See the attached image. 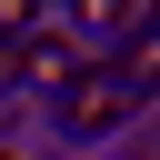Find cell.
<instances>
[{"label":"cell","mask_w":160,"mask_h":160,"mask_svg":"<svg viewBox=\"0 0 160 160\" xmlns=\"http://www.w3.org/2000/svg\"><path fill=\"white\" fill-rule=\"evenodd\" d=\"M20 80H70V40L30 30V40H20Z\"/></svg>","instance_id":"obj_3"},{"label":"cell","mask_w":160,"mask_h":160,"mask_svg":"<svg viewBox=\"0 0 160 160\" xmlns=\"http://www.w3.org/2000/svg\"><path fill=\"white\" fill-rule=\"evenodd\" d=\"M20 40H30V10H10V20H0V90L20 80Z\"/></svg>","instance_id":"obj_4"},{"label":"cell","mask_w":160,"mask_h":160,"mask_svg":"<svg viewBox=\"0 0 160 160\" xmlns=\"http://www.w3.org/2000/svg\"><path fill=\"white\" fill-rule=\"evenodd\" d=\"M110 80H120L130 100H140V90H160V20H140V30H130V50H120V70H110Z\"/></svg>","instance_id":"obj_2"},{"label":"cell","mask_w":160,"mask_h":160,"mask_svg":"<svg viewBox=\"0 0 160 160\" xmlns=\"http://www.w3.org/2000/svg\"><path fill=\"white\" fill-rule=\"evenodd\" d=\"M120 110H130V90H120L110 70H90V90H70V100H60V130H70V140H90V130H110Z\"/></svg>","instance_id":"obj_1"}]
</instances>
